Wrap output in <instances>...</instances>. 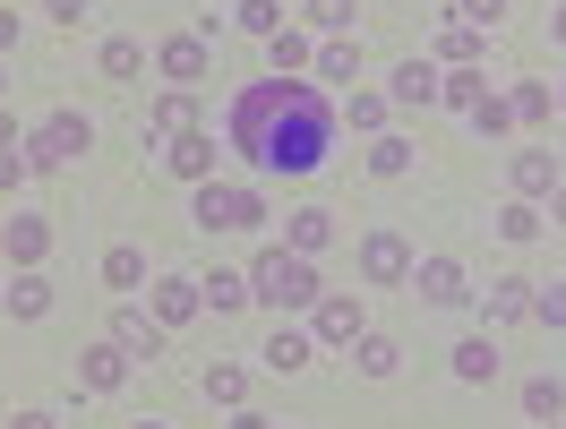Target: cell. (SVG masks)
I'll return each mask as SVG.
<instances>
[{"mask_svg": "<svg viewBox=\"0 0 566 429\" xmlns=\"http://www.w3.org/2000/svg\"><path fill=\"white\" fill-rule=\"evenodd\" d=\"M549 429H566V421H549Z\"/></svg>", "mask_w": 566, "mask_h": 429, "instance_id": "48", "label": "cell"}, {"mask_svg": "<svg viewBox=\"0 0 566 429\" xmlns=\"http://www.w3.org/2000/svg\"><path fill=\"white\" fill-rule=\"evenodd\" d=\"M438 61H455V70H481V35H472V27H447V35H438Z\"/></svg>", "mask_w": 566, "mask_h": 429, "instance_id": "26", "label": "cell"}, {"mask_svg": "<svg viewBox=\"0 0 566 429\" xmlns=\"http://www.w3.org/2000/svg\"><path fill=\"white\" fill-rule=\"evenodd\" d=\"M86 146H95V129H86L77 112H52L35 138H27V164H35V172H61V164H77Z\"/></svg>", "mask_w": 566, "mask_h": 429, "instance_id": "4", "label": "cell"}, {"mask_svg": "<svg viewBox=\"0 0 566 429\" xmlns=\"http://www.w3.org/2000/svg\"><path fill=\"white\" fill-rule=\"evenodd\" d=\"M558 223H566V189H558Z\"/></svg>", "mask_w": 566, "mask_h": 429, "instance_id": "46", "label": "cell"}, {"mask_svg": "<svg viewBox=\"0 0 566 429\" xmlns=\"http://www.w3.org/2000/svg\"><path fill=\"white\" fill-rule=\"evenodd\" d=\"M353 9H360V0H310V18H318L326 35H344V27H353Z\"/></svg>", "mask_w": 566, "mask_h": 429, "instance_id": "35", "label": "cell"}, {"mask_svg": "<svg viewBox=\"0 0 566 429\" xmlns=\"http://www.w3.org/2000/svg\"><path fill=\"white\" fill-rule=\"evenodd\" d=\"M0 241H9L18 266H35V258L52 250V223H43V214H9V232H0Z\"/></svg>", "mask_w": 566, "mask_h": 429, "instance_id": "10", "label": "cell"}, {"mask_svg": "<svg viewBox=\"0 0 566 429\" xmlns=\"http://www.w3.org/2000/svg\"><path fill=\"white\" fill-rule=\"evenodd\" d=\"M232 9H241L249 35H275V27H283V0H232Z\"/></svg>", "mask_w": 566, "mask_h": 429, "instance_id": "30", "label": "cell"}, {"mask_svg": "<svg viewBox=\"0 0 566 429\" xmlns=\"http://www.w3.org/2000/svg\"><path fill=\"white\" fill-rule=\"evenodd\" d=\"M18 146H27V138H9V146H0V189H18V180L35 172V164H27V155H18Z\"/></svg>", "mask_w": 566, "mask_h": 429, "instance_id": "38", "label": "cell"}, {"mask_svg": "<svg viewBox=\"0 0 566 429\" xmlns=\"http://www.w3.org/2000/svg\"><path fill=\"white\" fill-rule=\"evenodd\" d=\"M241 387H249V378L232 369V360H214V369H207V395H214V404H241Z\"/></svg>", "mask_w": 566, "mask_h": 429, "instance_id": "32", "label": "cell"}, {"mask_svg": "<svg viewBox=\"0 0 566 429\" xmlns=\"http://www.w3.org/2000/svg\"><path fill=\"white\" fill-rule=\"evenodd\" d=\"M112 344H120L129 360H155V353H164V318H138V310H120V318H112Z\"/></svg>", "mask_w": 566, "mask_h": 429, "instance_id": "9", "label": "cell"}, {"mask_svg": "<svg viewBox=\"0 0 566 429\" xmlns=\"http://www.w3.org/2000/svg\"><path fill=\"white\" fill-rule=\"evenodd\" d=\"M198 292H207V310H241V301H249V275L214 266V275H198Z\"/></svg>", "mask_w": 566, "mask_h": 429, "instance_id": "22", "label": "cell"}, {"mask_svg": "<svg viewBox=\"0 0 566 429\" xmlns=\"http://www.w3.org/2000/svg\"><path fill=\"white\" fill-rule=\"evenodd\" d=\"M232 429H266V421H258V412H232Z\"/></svg>", "mask_w": 566, "mask_h": 429, "instance_id": "44", "label": "cell"}, {"mask_svg": "<svg viewBox=\"0 0 566 429\" xmlns=\"http://www.w3.org/2000/svg\"><path fill=\"white\" fill-rule=\"evenodd\" d=\"M155 61H164V77H180V86H189V77H207V43H198V35H180V43H164Z\"/></svg>", "mask_w": 566, "mask_h": 429, "instance_id": "16", "label": "cell"}, {"mask_svg": "<svg viewBox=\"0 0 566 429\" xmlns=\"http://www.w3.org/2000/svg\"><path fill=\"white\" fill-rule=\"evenodd\" d=\"M310 70H318V86H353V77H360V52H353V43H344V35H326Z\"/></svg>", "mask_w": 566, "mask_h": 429, "instance_id": "11", "label": "cell"}, {"mask_svg": "<svg viewBox=\"0 0 566 429\" xmlns=\"http://www.w3.org/2000/svg\"><path fill=\"white\" fill-rule=\"evenodd\" d=\"M412 292H421L429 310H463V301H472V284H463L455 258H421V266H412Z\"/></svg>", "mask_w": 566, "mask_h": 429, "instance_id": "5", "label": "cell"}, {"mask_svg": "<svg viewBox=\"0 0 566 429\" xmlns=\"http://www.w3.org/2000/svg\"><path fill=\"white\" fill-rule=\"evenodd\" d=\"M266 61H275V77H292V70H310L318 52H310V35H292V27H275V35H266Z\"/></svg>", "mask_w": 566, "mask_h": 429, "instance_id": "18", "label": "cell"}, {"mask_svg": "<svg viewBox=\"0 0 566 429\" xmlns=\"http://www.w3.org/2000/svg\"><path fill=\"white\" fill-rule=\"evenodd\" d=\"M369 172H378V180L412 172V146H403V138H378V146H369Z\"/></svg>", "mask_w": 566, "mask_h": 429, "instance_id": "28", "label": "cell"}, {"mask_svg": "<svg viewBox=\"0 0 566 429\" xmlns=\"http://www.w3.org/2000/svg\"><path fill=\"white\" fill-rule=\"evenodd\" d=\"M189 121H198V104H189V95H164V104H155V129H189Z\"/></svg>", "mask_w": 566, "mask_h": 429, "instance_id": "37", "label": "cell"}, {"mask_svg": "<svg viewBox=\"0 0 566 429\" xmlns=\"http://www.w3.org/2000/svg\"><path fill=\"white\" fill-rule=\"evenodd\" d=\"M438 95H447V104H463V112H472V104H481V70H455V77H447V86H438Z\"/></svg>", "mask_w": 566, "mask_h": 429, "instance_id": "36", "label": "cell"}, {"mask_svg": "<svg viewBox=\"0 0 566 429\" xmlns=\"http://www.w3.org/2000/svg\"><path fill=\"white\" fill-rule=\"evenodd\" d=\"M532 232H541V207H532V198H506V207H497V241H532Z\"/></svg>", "mask_w": 566, "mask_h": 429, "instance_id": "24", "label": "cell"}, {"mask_svg": "<svg viewBox=\"0 0 566 429\" xmlns=\"http://www.w3.org/2000/svg\"><path fill=\"white\" fill-rule=\"evenodd\" d=\"M387 95H395V104H438V70H429V61H403Z\"/></svg>", "mask_w": 566, "mask_h": 429, "instance_id": "17", "label": "cell"}, {"mask_svg": "<svg viewBox=\"0 0 566 429\" xmlns=\"http://www.w3.org/2000/svg\"><path fill=\"white\" fill-rule=\"evenodd\" d=\"M481 310H490L497 326H506V318H532V284H524V275H497V284H490V301H481Z\"/></svg>", "mask_w": 566, "mask_h": 429, "instance_id": "15", "label": "cell"}, {"mask_svg": "<svg viewBox=\"0 0 566 429\" xmlns=\"http://www.w3.org/2000/svg\"><path fill=\"white\" fill-rule=\"evenodd\" d=\"M172 172H180V180H214V138H207V129H180Z\"/></svg>", "mask_w": 566, "mask_h": 429, "instance_id": "12", "label": "cell"}, {"mask_svg": "<svg viewBox=\"0 0 566 429\" xmlns=\"http://www.w3.org/2000/svg\"><path fill=\"white\" fill-rule=\"evenodd\" d=\"M506 104H515V121H541V112H549V86H515Z\"/></svg>", "mask_w": 566, "mask_h": 429, "instance_id": "39", "label": "cell"}, {"mask_svg": "<svg viewBox=\"0 0 566 429\" xmlns=\"http://www.w3.org/2000/svg\"><path fill=\"white\" fill-rule=\"evenodd\" d=\"M360 266H369V284H403V275H412V250H403L395 232H369V241H360Z\"/></svg>", "mask_w": 566, "mask_h": 429, "instance_id": "7", "label": "cell"}, {"mask_svg": "<svg viewBox=\"0 0 566 429\" xmlns=\"http://www.w3.org/2000/svg\"><path fill=\"white\" fill-rule=\"evenodd\" d=\"M52 18H61V27H86L95 9H86V0H52Z\"/></svg>", "mask_w": 566, "mask_h": 429, "instance_id": "41", "label": "cell"}, {"mask_svg": "<svg viewBox=\"0 0 566 429\" xmlns=\"http://www.w3.org/2000/svg\"><path fill=\"white\" fill-rule=\"evenodd\" d=\"M9 43H18V18H9V9H0V52H9Z\"/></svg>", "mask_w": 566, "mask_h": 429, "instance_id": "43", "label": "cell"}, {"mask_svg": "<svg viewBox=\"0 0 566 429\" xmlns=\"http://www.w3.org/2000/svg\"><path fill=\"white\" fill-rule=\"evenodd\" d=\"M497 18H506V0H463V27H472V35H481V27H497Z\"/></svg>", "mask_w": 566, "mask_h": 429, "instance_id": "40", "label": "cell"}, {"mask_svg": "<svg viewBox=\"0 0 566 429\" xmlns=\"http://www.w3.org/2000/svg\"><path fill=\"white\" fill-rule=\"evenodd\" d=\"M360 378H395V344L387 335H360Z\"/></svg>", "mask_w": 566, "mask_h": 429, "instance_id": "31", "label": "cell"}, {"mask_svg": "<svg viewBox=\"0 0 566 429\" xmlns=\"http://www.w3.org/2000/svg\"><path fill=\"white\" fill-rule=\"evenodd\" d=\"M515 189H558V155H549V146H524V155H515Z\"/></svg>", "mask_w": 566, "mask_h": 429, "instance_id": "21", "label": "cell"}, {"mask_svg": "<svg viewBox=\"0 0 566 429\" xmlns=\"http://www.w3.org/2000/svg\"><path fill=\"white\" fill-rule=\"evenodd\" d=\"M9 429H52V412H18V421H9Z\"/></svg>", "mask_w": 566, "mask_h": 429, "instance_id": "42", "label": "cell"}, {"mask_svg": "<svg viewBox=\"0 0 566 429\" xmlns=\"http://www.w3.org/2000/svg\"><path fill=\"white\" fill-rule=\"evenodd\" d=\"M524 412H532V421H566V387H558V378H532Z\"/></svg>", "mask_w": 566, "mask_h": 429, "instance_id": "25", "label": "cell"}, {"mask_svg": "<svg viewBox=\"0 0 566 429\" xmlns=\"http://www.w3.org/2000/svg\"><path fill=\"white\" fill-rule=\"evenodd\" d=\"M318 344H360L369 335V318H360V301L353 292H318V326H310Z\"/></svg>", "mask_w": 566, "mask_h": 429, "instance_id": "6", "label": "cell"}, {"mask_svg": "<svg viewBox=\"0 0 566 429\" xmlns=\"http://www.w3.org/2000/svg\"><path fill=\"white\" fill-rule=\"evenodd\" d=\"M310 353H318V335H301V326L266 335V369H310Z\"/></svg>", "mask_w": 566, "mask_h": 429, "instance_id": "13", "label": "cell"}, {"mask_svg": "<svg viewBox=\"0 0 566 429\" xmlns=\"http://www.w3.org/2000/svg\"><path fill=\"white\" fill-rule=\"evenodd\" d=\"M138 70H146L138 43H104V77H138Z\"/></svg>", "mask_w": 566, "mask_h": 429, "instance_id": "33", "label": "cell"}, {"mask_svg": "<svg viewBox=\"0 0 566 429\" xmlns=\"http://www.w3.org/2000/svg\"><path fill=\"white\" fill-rule=\"evenodd\" d=\"M249 292H258L266 310H318V275H310L301 250H266L249 266Z\"/></svg>", "mask_w": 566, "mask_h": 429, "instance_id": "2", "label": "cell"}, {"mask_svg": "<svg viewBox=\"0 0 566 429\" xmlns=\"http://www.w3.org/2000/svg\"><path fill=\"white\" fill-rule=\"evenodd\" d=\"M138 429H164V421H138Z\"/></svg>", "mask_w": 566, "mask_h": 429, "instance_id": "47", "label": "cell"}, {"mask_svg": "<svg viewBox=\"0 0 566 429\" xmlns=\"http://www.w3.org/2000/svg\"><path fill=\"white\" fill-rule=\"evenodd\" d=\"M472 129H481V138H506V129H515V104L481 95V104H472Z\"/></svg>", "mask_w": 566, "mask_h": 429, "instance_id": "29", "label": "cell"}, {"mask_svg": "<svg viewBox=\"0 0 566 429\" xmlns=\"http://www.w3.org/2000/svg\"><path fill=\"white\" fill-rule=\"evenodd\" d=\"M326 241H335V214H326V207H301V214H292V250H301V258L326 250Z\"/></svg>", "mask_w": 566, "mask_h": 429, "instance_id": "20", "label": "cell"}, {"mask_svg": "<svg viewBox=\"0 0 566 429\" xmlns=\"http://www.w3.org/2000/svg\"><path fill=\"white\" fill-rule=\"evenodd\" d=\"M104 284H112V292H138V284H146V258L129 250V241H120V250H104Z\"/></svg>", "mask_w": 566, "mask_h": 429, "instance_id": "23", "label": "cell"}, {"mask_svg": "<svg viewBox=\"0 0 566 429\" xmlns=\"http://www.w3.org/2000/svg\"><path fill=\"white\" fill-rule=\"evenodd\" d=\"M258 223H266V198H258V189L198 180V232H258Z\"/></svg>", "mask_w": 566, "mask_h": 429, "instance_id": "3", "label": "cell"}, {"mask_svg": "<svg viewBox=\"0 0 566 429\" xmlns=\"http://www.w3.org/2000/svg\"><path fill=\"white\" fill-rule=\"evenodd\" d=\"M455 378H463V387H481V378H497V344H490V335H472V344H455Z\"/></svg>", "mask_w": 566, "mask_h": 429, "instance_id": "19", "label": "cell"}, {"mask_svg": "<svg viewBox=\"0 0 566 429\" xmlns=\"http://www.w3.org/2000/svg\"><path fill=\"white\" fill-rule=\"evenodd\" d=\"M198 310H207V292H198V275H164V284H155V318H164V326L198 318Z\"/></svg>", "mask_w": 566, "mask_h": 429, "instance_id": "8", "label": "cell"}, {"mask_svg": "<svg viewBox=\"0 0 566 429\" xmlns=\"http://www.w3.org/2000/svg\"><path fill=\"white\" fill-rule=\"evenodd\" d=\"M549 35H558V43H566V9H558V18H549Z\"/></svg>", "mask_w": 566, "mask_h": 429, "instance_id": "45", "label": "cell"}, {"mask_svg": "<svg viewBox=\"0 0 566 429\" xmlns=\"http://www.w3.org/2000/svg\"><path fill=\"white\" fill-rule=\"evenodd\" d=\"M77 378H86L95 395H112L120 378H129V353H120V344H104V353H86V360H77Z\"/></svg>", "mask_w": 566, "mask_h": 429, "instance_id": "14", "label": "cell"}, {"mask_svg": "<svg viewBox=\"0 0 566 429\" xmlns=\"http://www.w3.org/2000/svg\"><path fill=\"white\" fill-rule=\"evenodd\" d=\"M9 310H18V318H43V310H52L43 275H18V284H9Z\"/></svg>", "mask_w": 566, "mask_h": 429, "instance_id": "27", "label": "cell"}, {"mask_svg": "<svg viewBox=\"0 0 566 429\" xmlns=\"http://www.w3.org/2000/svg\"><path fill=\"white\" fill-rule=\"evenodd\" d=\"M223 138H232V155L258 164V172H318L326 138H335L326 86H310V77H258L241 104H232Z\"/></svg>", "mask_w": 566, "mask_h": 429, "instance_id": "1", "label": "cell"}, {"mask_svg": "<svg viewBox=\"0 0 566 429\" xmlns=\"http://www.w3.org/2000/svg\"><path fill=\"white\" fill-rule=\"evenodd\" d=\"M532 318L566 326V284H532Z\"/></svg>", "mask_w": 566, "mask_h": 429, "instance_id": "34", "label": "cell"}]
</instances>
